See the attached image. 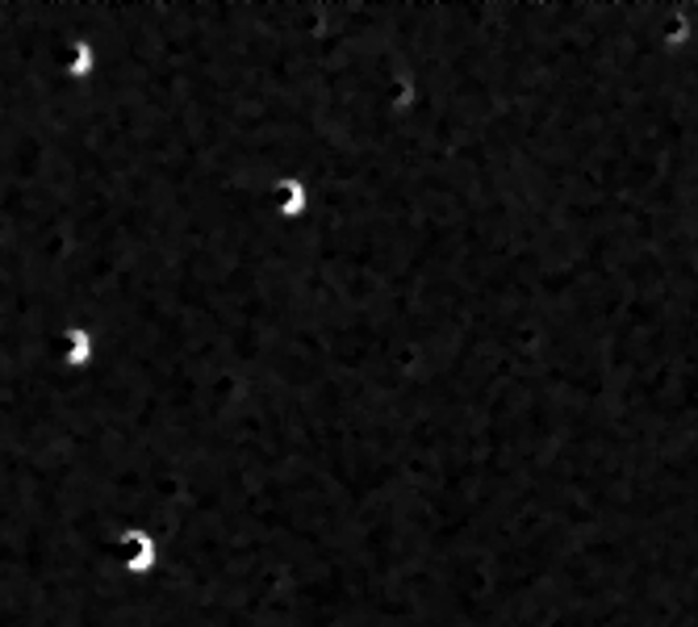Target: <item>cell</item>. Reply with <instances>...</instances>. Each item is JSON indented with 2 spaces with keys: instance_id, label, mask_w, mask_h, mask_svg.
<instances>
[{
  "instance_id": "2",
  "label": "cell",
  "mask_w": 698,
  "mask_h": 627,
  "mask_svg": "<svg viewBox=\"0 0 698 627\" xmlns=\"http://www.w3.org/2000/svg\"><path fill=\"white\" fill-rule=\"evenodd\" d=\"M101 360V335L88 323H67L59 331V364L67 373H88Z\"/></svg>"
},
{
  "instance_id": "1",
  "label": "cell",
  "mask_w": 698,
  "mask_h": 627,
  "mask_svg": "<svg viewBox=\"0 0 698 627\" xmlns=\"http://www.w3.org/2000/svg\"><path fill=\"white\" fill-rule=\"evenodd\" d=\"M268 206H272V213H277L281 222L298 227V222L310 218V209H314V185H310L305 176H298V171H284V176L272 180V189H268Z\"/></svg>"
},
{
  "instance_id": "3",
  "label": "cell",
  "mask_w": 698,
  "mask_h": 627,
  "mask_svg": "<svg viewBox=\"0 0 698 627\" xmlns=\"http://www.w3.org/2000/svg\"><path fill=\"white\" fill-rule=\"evenodd\" d=\"M84 18H88V9H84ZM96 72H101V51H96V42L80 30L76 39L67 42V51H63V76L72 80V84H88Z\"/></svg>"
}]
</instances>
